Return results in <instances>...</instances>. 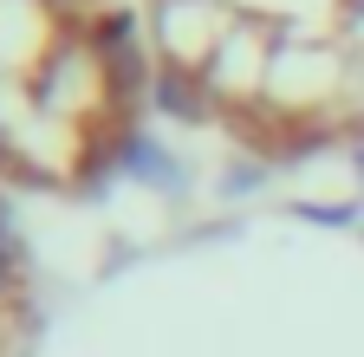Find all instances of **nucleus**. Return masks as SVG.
<instances>
[{"label":"nucleus","instance_id":"nucleus-1","mask_svg":"<svg viewBox=\"0 0 364 357\" xmlns=\"http://www.w3.org/2000/svg\"><path fill=\"white\" fill-rule=\"evenodd\" d=\"M150 59L189 117L299 156L364 137V0H144Z\"/></svg>","mask_w":364,"mask_h":357},{"label":"nucleus","instance_id":"nucleus-2","mask_svg":"<svg viewBox=\"0 0 364 357\" xmlns=\"http://www.w3.org/2000/svg\"><path fill=\"white\" fill-rule=\"evenodd\" d=\"M144 92V0H0V169L98 182L136 150Z\"/></svg>","mask_w":364,"mask_h":357}]
</instances>
